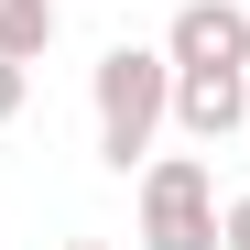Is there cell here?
Returning <instances> with one entry per match:
<instances>
[{
    "mask_svg": "<svg viewBox=\"0 0 250 250\" xmlns=\"http://www.w3.org/2000/svg\"><path fill=\"white\" fill-rule=\"evenodd\" d=\"M218 250H250V196H229V207H218Z\"/></svg>",
    "mask_w": 250,
    "mask_h": 250,
    "instance_id": "7",
    "label": "cell"
},
{
    "mask_svg": "<svg viewBox=\"0 0 250 250\" xmlns=\"http://www.w3.org/2000/svg\"><path fill=\"white\" fill-rule=\"evenodd\" d=\"M55 22H65L55 0H0V55H22V65H33V55L55 44Z\"/></svg>",
    "mask_w": 250,
    "mask_h": 250,
    "instance_id": "5",
    "label": "cell"
},
{
    "mask_svg": "<svg viewBox=\"0 0 250 250\" xmlns=\"http://www.w3.org/2000/svg\"><path fill=\"white\" fill-rule=\"evenodd\" d=\"M22 98H33V76H22V55H0V120H22Z\"/></svg>",
    "mask_w": 250,
    "mask_h": 250,
    "instance_id": "6",
    "label": "cell"
},
{
    "mask_svg": "<svg viewBox=\"0 0 250 250\" xmlns=\"http://www.w3.org/2000/svg\"><path fill=\"white\" fill-rule=\"evenodd\" d=\"M163 120H174V55L152 44H109L98 55V163L109 174H142Z\"/></svg>",
    "mask_w": 250,
    "mask_h": 250,
    "instance_id": "1",
    "label": "cell"
},
{
    "mask_svg": "<svg viewBox=\"0 0 250 250\" xmlns=\"http://www.w3.org/2000/svg\"><path fill=\"white\" fill-rule=\"evenodd\" d=\"M142 250H218V185L196 152L142 163Z\"/></svg>",
    "mask_w": 250,
    "mask_h": 250,
    "instance_id": "2",
    "label": "cell"
},
{
    "mask_svg": "<svg viewBox=\"0 0 250 250\" xmlns=\"http://www.w3.org/2000/svg\"><path fill=\"white\" fill-rule=\"evenodd\" d=\"M163 55H174V65H229V76H250V11H239V0H185L174 33H163Z\"/></svg>",
    "mask_w": 250,
    "mask_h": 250,
    "instance_id": "3",
    "label": "cell"
},
{
    "mask_svg": "<svg viewBox=\"0 0 250 250\" xmlns=\"http://www.w3.org/2000/svg\"><path fill=\"white\" fill-rule=\"evenodd\" d=\"M239 120H250V76H229V65H174V131H185V142L218 152Z\"/></svg>",
    "mask_w": 250,
    "mask_h": 250,
    "instance_id": "4",
    "label": "cell"
},
{
    "mask_svg": "<svg viewBox=\"0 0 250 250\" xmlns=\"http://www.w3.org/2000/svg\"><path fill=\"white\" fill-rule=\"evenodd\" d=\"M65 250H98V239H65Z\"/></svg>",
    "mask_w": 250,
    "mask_h": 250,
    "instance_id": "8",
    "label": "cell"
}]
</instances>
